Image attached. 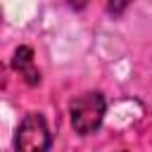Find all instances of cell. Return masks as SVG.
I'll return each instance as SVG.
<instances>
[{"label": "cell", "mask_w": 152, "mask_h": 152, "mask_svg": "<svg viewBox=\"0 0 152 152\" xmlns=\"http://www.w3.org/2000/svg\"><path fill=\"white\" fill-rule=\"evenodd\" d=\"M128 5H131V0H109L107 10H109V14L119 17V14H124V12H126V7H128Z\"/></svg>", "instance_id": "4"}, {"label": "cell", "mask_w": 152, "mask_h": 152, "mask_svg": "<svg viewBox=\"0 0 152 152\" xmlns=\"http://www.w3.org/2000/svg\"><path fill=\"white\" fill-rule=\"evenodd\" d=\"M12 66L24 76V81L28 86H38L40 83V71L33 66V50L28 45H21L14 50V57H12Z\"/></svg>", "instance_id": "3"}, {"label": "cell", "mask_w": 152, "mask_h": 152, "mask_svg": "<svg viewBox=\"0 0 152 152\" xmlns=\"http://www.w3.org/2000/svg\"><path fill=\"white\" fill-rule=\"evenodd\" d=\"M69 2V7H74V10H81V7H86L90 0H66Z\"/></svg>", "instance_id": "5"}, {"label": "cell", "mask_w": 152, "mask_h": 152, "mask_svg": "<svg viewBox=\"0 0 152 152\" xmlns=\"http://www.w3.org/2000/svg\"><path fill=\"white\" fill-rule=\"evenodd\" d=\"M104 97L102 93H83L81 97H76L69 107L71 112V126L76 133L88 135L93 131L100 128L102 119H104Z\"/></svg>", "instance_id": "1"}, {"label": "cell", "mask_w": 152, "mask_h": 152, "mask_svg": "<svg viewBox=\"0 0 152 152\" xmlns=\"http://www.w3.org/2000/svg\"><path fill=\"white\" fill-rule=\"evenodd\" d=\"M50 147V131L40 114H26L17 128L14 152H48Z\"/></svg>", "instance_id": "2"}]
</instances>
